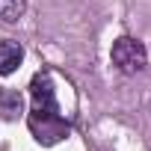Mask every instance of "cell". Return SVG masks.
Listing matches in <instances>:
<instances>
[{
  "mask_svg": "<svg viewBox=\"0 0 151 151\" xmlns=\"http://www.w3.org/2000/svg\"><path fill=\"white\" fill-rule=\"evenodd\" d=\"M24 9H27V0H0V21L12 24L24 15Z\"/></svg>",
  "mask_w": 151,
  "mask_h": 151,
  "instance_id": "5",
  "label": "cell"
},
{
  "mask_svg": "<svg viewBox=\"0 0 151 151\" xmlns=\"http://www.w3.org/2000/svg\"><path fill=\"white\" fill-rule=\"evenodd\" d=\"M30 95H33V107H30L27 124H30V133L36 136V142H42V145H56V142H62V139L71 133V124H68V119L59 113L53 77H50L47 71L33 74Z\"/></svg>",
  "mask_w": 151,
  "mask_h": 151,
  "instance_id": "1",
  "label": "cell"
},
{
  "mask_svg": "<svg viewBox=\"0 0 151 151\" xmlns=\"http://www.w3.org/2000/svg\"><path fill=\"white\" fill-rule=\"evenodd\" d=\"M24 59V47L12 39H3L0 42V77H6V74H12Z\"/></svg>",
  "mask_w": 151,
  "mask_h": 151,
  "instance_id": "3",
  "label": "cell"
},
{
  "mask_svg": "<svg viewBox=\"0 0 151 151\" xmlns=\"http://www.w3.org/2000/svg\"><path fill=\"white\" fill-rule=\"evenodd\" d=\"M113 65L122 71V74H139L148 62V50L139 39H130V36H122L116 45H113Z\"/></svg>",
  "mask_w": 151,
  "mask_h": 151,
  "instance_id": "2",
  "label": "cell"
},
{
  "mask_svg": "<svg viewBox=\"0 0 151 151\" xmlns=\"http://www.w3.org/2000/svg\"><path fill=\"white\" fill-rule=\"evenodd\" d=\"M0 113L6 119H18L24 113V95L18 89H3L0 92Z\"/></svg>",
  "mask_w": 151,
  "mask_h": 151,
  "instance_id": "4",
  "label": "cell"
}]
</instances>
